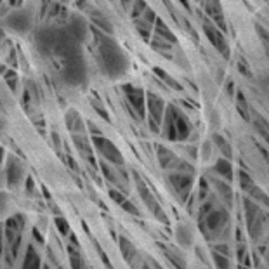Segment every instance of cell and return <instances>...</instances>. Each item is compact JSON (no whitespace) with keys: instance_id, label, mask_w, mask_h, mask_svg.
<instances>
[{"instance_id":"cell-16","label":"cell","mask_w":269,"mask_h":269,"mask_svg":"<svg viewBox=\"0 0 269 269\" xmlns=\"http://www.w3.org/2000/svg\"><path fill=\"white\" fill-rule=\"evenodd\" d=\"M54 226H56L57 233L63 236V238H68L71 235V227H70V222L66 221L65 216H54Z\"/></svg>"},{"instance_id":"cell-26","label":"cell","mask_w":269,"mask_h":269,"mask_svg":"<svg viewBox=\"0 0 269 269\" xmlns=\"http://www.w3.org/2000/svg\"><path fill=\"white\" fill-rule=\"evenodd\" d=\"M210 248H212V252H219V254H222V255H227V257H231V250H229V247H227L226 243L210 245Z\"/></svg>"},{"instance_id":"cell-15","label":"cell","mask_w":269,"mask_h":269,"mask_svg":"<svg viewBox=\"0 0 269 269\" xmlns=\"http://www.w3.org/2000/svg\"><path fill=\"white\" fill-rule=\"evenodd\" d=\"M127 98H129V101L134 104V108L139 111V115H143L144 113V99H143V92H141L139 89H127Z\"/></svg>"},{"instance_id":"cell-17","label":"cell","mask_w":269,"mask_h":269,"mask_svg":"<svg viewBox=\"0 0 269 269\" xmlns=\"http://www.w3.org/2000/svg\"><path fill=\"white\" fill-rule=\"evenodd\" d=\"M248 197L254 200V202H257V203H261V205H264V207H267L269 208V197L264 191L261 189V188H257V186H254L252 188V191L248 193Z\"/></svg>"},{"instance_id":"cell-25","label":"cell","mask_w":269,"mask_h":269,"mask_svg":"<svg viewBox=\"0 0 269 269\" xmlns=\"http://www.w3.org/2000/svg\"><path fill=\"white\" fill-rule=\"evenodd\" d=\"M238 109H240V113H241V117L245 118V120H248V106H247V103H245V99H243V94L238 92Z\"/></svg>"},{"instance_id":"cell-29","label":"cell","mask_w":269,"mask_h":269,"mask_svg":"<svg viewBox=\"0 0 269 269\" xmlns=\"http://www.w3.org/2000/svg\"><path fill=\"white\" fill-rule=\"evenodd\" d=\"M179 2L182 4V6H184V7H188V2H186V0H179Z\"/></svg>"},{"instance_id":"cell-19","label":"cell","mask_w":269,"mask_h":269,"mask_svg":"<svg viewBox=\"0 0 269 269\" xmlns=\"http://www.w3.org/2000/svg\"><path fill=\"white\" fill-rule=\"evenodd\" d=\"M238 177H240V186H241V189H243L245 193L248 195L250 191H252L254 186H255V184H254V179H252V177H250L245 170H240V172H238Z\"/></svg>"},{"instance_id":"cell-31","label":"cell","mask_w":269,"mask_h":269,"mask_svg":"<svg viewBox=\"0 0 269 269\" xmlns=\"http://www.w3.org/2000/svg\"><path fill=\"white\" fill-rule=\"evenodd\" d=\"M266 262H267V266H269V254L266 255Z\"/></svg>"},{"instance_id":"cell-4","label":"cell","mask_w":269,"mask_h":269,"mask_svg":"<svg viewBox=\"0 0 269 269\" xmlns=\"http://www.w3.org/2000/svg\"><path fill=\"white\" fill-rule=\"evenodd\" d=\"M168 182L176 191V197L181 202H186L191 195V188H193V174L191 172H181L176 170L174 174L168 176Z\"/></svg>"},{"instance_id":"cell-28","label":"cell","mask_w":269,"mask_h":269,"mask_svg":"<svg viewBox=\"0 0 269 269\" xmlns=\"http://www.w3.org/2000/svg\"><path fill=\"white\" fill-rule=\"evenodd\" d=\"M262 153H264V158H266V162L269 163V153L267 151H262Z\"/></svg>"},{"instance_id":"cell-30","label":"cell","mask_w":269,"mask_h":269,"mask_svg":"<svg viewBox=\"0 0 269 269\" xmlns=\"http://www.w3.org/2000/svg\"><path fill=\"white\" fill-rule=\"evenodd\" d=\"M238 269H250V267H248V266H243V264H240Z\"/></svg>"},{"instance_id":"cell-3","label":"cell","mask_w":269,"mask_h":269,"mask_svg":"<svg viewBox=\"0 0 269 269\" xmlns=\"http://www.w3.org/2000/svg\"><path fill=\"white\" fill-rule=\"evenodd\" d=\"M92 144H94V148L98 149V153L101 155L106 162L113 163V165H117V167L124 165V157H122L120 149H118L111 141L104 139V138H101V136H94Z\"/></svg>"},{"instance_id":"cell-5","label":"cell","mask_w":269,"mask_h":269,"mask_svg":"<svg viewBox=\"0 0 269 269\" xmlns=\"http://www.w3.org/2000/svg\"><path fill=\"white\" fill-rule=\"evenodd\" d=\"M118 245H120V250H122V257L125 259V262L129 264L132 269H138V266L143 264V261H141V257H139L138 248H136V245L132 243L125 235H120V238H118Z\"/></svg>"},{"instance_id":"cell-2","label":"cell","mask_w":269,"mask_h":269,"mask_svg":"<svg viewBox=\"0 0 269 269\" xmlns=\"http://www.w3.org/2000/svg\"><path fill=\"white\" fill-rule=\"evenodd\" d=\"M132 176H134V181H136V188H138V193L141 200H143V203L146 207L149 208V212L153 214V217L157 219L158 222H162V224H170V219L165 212H163L162 205L158 203V200L155 198L153 191L146 186V182L143 181V177H141L138 172H132Z\"/></svg>"},{"instance_id":"cell-6","label":"cell","mask_w":269,"mask_h":269,"mask_svg":"<svg viewBox=\"0 0 269 269\" xmlns=\"http://www.w3.org/2000/svg\"><path fill=\"white\" fill-rule=\"evenodd\" d=\"M174 235H176L177 245H179L181 248L188 250V248L193 247L195 236H193V229H191L188 224H182V222H179V224L176 226V229H174Z\"/></svg>"},{"instance_id":"cell-7","label":"cell","mask_w":269,"mask_h":269,"mask_svg":"<svg viewBox=\"0 0 269 269\" xmlns=\"http://www.w3.org/2000/svg\"><path fill=\"white\" fill-rule=\"evenodd\" d=\"M158 247L162 248V254L168 259V262L172 264L176 269H188V262H186L184 255H182L176 247H170V245H163L158 243Z\"/></svg>"},{"instance_id":"cell-9","label":"cell","mask_w":269,"mask_h":269,"mask_svg":"<svg viewBox=\"0 0 269 269\" xmlns=\"http://www.w3.org/2000/svg\"><path fill=\"white\" fill-rule=\"evenodd\" d=\"M146 103H148V109H149V118L155 122V124H160L162 118H163V103L160 98H157L155 94H149L148 99H146Z\"/></svg>"},{"instance_id":"cell-11","label":"cell","mask_w":269,"mask_h":269,"mask_svg":"<svg viewBox=\"0 0 269 269\" xmlns=\"http://www.w3.org/2000/svg\"><path fill=\"white\" fill-rule=\"evenodd\" d=\"M66 252H68V259H70V267L71 269H89V264L85 262L84 255H82L80 248L73 247V245L68 243L66 245Z\"/></svg>"},{"instance_id":"cell-24","label":"cell","mask_w":269,"mask_h":269,"mask_svg":"<svg viewBox=\"0 0 269 269\" xmlns=\"http://www.w3.org/2000/svg\"><path fill=\"white\" fill-rule=\"evenodd\" d=\"M157 26H158V28H157V30H158V33H160V35L163 36V39L168 40V42H170V44L174 42V40H176V39H174V35H172L170 31H168V28H167L165 25H163V23H162L160 20H157Z\"/></svg>"},{"instance_id":"cell-20","label":"cell","mask_w":269,"mask_h":269,"mask_svg":"<svg viewBox=\"0 0 269 269\" xmlns=\"http://www.w3.org/2000/svg\"><path fill=\"white\" fill-rule=\"evenodd\" d=\"M90 241H92V245L95 247V250H98V255H99V259H101V262H103L104 269H115V267H113L111 261H109V257H108L106 254H104L103 247H101V245H99V241L95 240V238H90Z\"/></svg>"},{"instance_id":"cell-8","label":"cell","mask_w":269,"mask_h":269,"mask_svg":"<svg viewBox=\"0 0 269 269\" xmlns=\"http://www.w3.org/2000/svg\"><path fill=\"white\" fill-rule=\"evenodd\" d=\"M23 174H25V170H23V165L20 160H16V158H11L9 160V165H7V182L11 188H16V186H20V182L23 181Z\"/></svg>"},{"instance_id":"cell-12","label":"cell","mask_w":269,"mask_h":269,"mask_svg":"<svg viewBox=\"0 0 269 269\" xmlns=\"http://www.w3.org/2000/svg\"><path fill=\"white\" fill-rule=\"evenodd\" d=\"M214 188L217 189V193L221 195V198L224 200L226 205H233V191H231V186L227 184V181H219V179H212Z\"/></svg>"},{"instance_id":"cell-23","label":"cell","mask_w":269,"mask_h":269,"mask_svg":"<svg viewBox=\"0 0 269 269\" xmlns=\"http://www.w3.org/2000/svg\"><path fill=\"white\" fill-rule=\"evenodd\" d=\"M214 143H216V146L219 149H221V153L224 155V158H231V148L229 144L226 143L224 138H221V136H214Z\"/></svg>"},{"instance_id":"cell-18","label":"cell","mask_w":269,"mask_h":269,"mask_svg":"<svg viewBox=\"0 0 269 269\" xmlns=\"http://www.w3.org/2000/svg\"><path fill=\"white\" fill-rule=\"evenodd\" d=\"M254 124H255V129H257L259 134H261L262 138L269 143V124H267V122L264 120L262 117L255 115V117H254Z\"/></svg>"},{"instance_id":"cell-1","label":"cell","mask_w":269,"mask_h":269,"mask_svg":"<svg viewBox=\"0 0 269 269\" xmlns=\"http://www.w3.org/2000/svg\"><path fill=\"white\" fill-rule=\"evenodd\" d=\"M200 227H202V233L207 238L221 235H224L226 238L229 235V216H227V210L222 207H216L203 219H200Z\"/></svg>"},{"instance_id":"cell-27","label":"cell","mask_w":269,"mask_h":269,"mask_svg":"<svg viewBox=\"0 0 269 269\" xmlns=\"http://www.w3.org/2000/svg\"><path fill=\"white\" fill-rule=\"evenodd\" d=\"M31 235H33V240L36 241V243L40 245V247H44L45 245V240H44V236H42V233H40L36 227H33V231H31Z\"/></svg>"},{"instance_id":"cell-14","label":"cell","mask_w":269,"mask_h":269,"mask_svg":"<svg viewBox=\"0 0 269 269\" xmlns=\"http://www.w3.org/2000/svg\"><path fill=\"white\" fill-rule=\"evenodd\" d=\"M205 31H207L208 39L212 40V44L216 45L217 49H221L222 54H226V56H227V45H226V40L222 39L221 35H219V31L214 30L210 25H205Z\"/></svg>"},{"instance_id":"cell-21","label":"cell","mask_w":269,"mask_h":269,"mask_svg":"<svg viewBox=\"0 0 269 269\" xmlns=\"http://www.w3.org/2000/svg\"><path fill=\"white\" fill-rule=\"evenodd\" d=\"M212 259H214V264H216V269H231V262L227 255L212 252Z\"/></svg>"},{"instance_id":"cell-10","label":"cell","mask_w":269,"mask_h":269,"mask_svg":"<svg viewBox=\"0 0 269 269\" xmlns=\"http://www.w3.org/2000/svg\"><path fill=\"white\" fill-rule=\"evenodd\" d=\"M42 259H40L39 252L33 245H28L25 250V257H23V266L21 269H42Z\"/></svg>"},{"instance_id":"cell-22","label":"cell","mask_w":269,"mask_h":269,"mask_svg":"<svg viewBox=\"0 0 269 269\" xmlns=\"http://www.w3.org/2000/svg\"><path fill=\"white\" fill-rule=\"evenodd\" d=\"M236 257H238L240 264L250 266V254H248V248L245 243H240L238 247H236Z\"/></svg>"},{"instance_id":"cell-13","label":"cell","mask_w":269,"mask_h":269,"mask_svg":"<svg viewBox=\"0 0 269 269\" xmlns=\"http://www.w3.org/2000/svg\"><path fill=\"white\" fill-rule=\"evenodd\" d=\"M214 170H216L221 177H224L227 182L233 181V174H235L233 163L227 160V158H219V160L216 162V167H214Z\"/></svg>"}]
</instances>
